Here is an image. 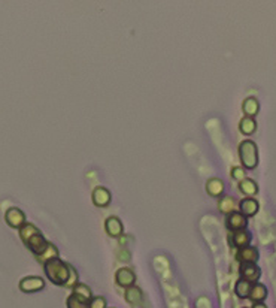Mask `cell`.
<instances>
[{
    "label": "cell",
    "instance_id": "obj_1",
    "mask_svg": "<svg viewBox=\"0 0 276 308\" xmlns=\"http://www.w3.org/2000/svg\"><path fill=\"white\" fill-rule=\"evenodd\" d=\"M20 238L24 242V245L34 253V256H40L46 248H48V241L44 238L42 232L32 223H26L20 229Z\"/></svg>",
    "mask_w": 276,
    "mask_h": 308
},
{
    "label": "cell",
    "instance_id": "obj_2",
    "mask_svg": "<svg viewBox=\"0 0 276 308\" xmlns=\"http://www.w3.org/2000/svg\"><path fill=\"white\" fill-rule=\"evenodd\" d=\"M70 266L69 263L63 262L62 259H51L48 260L46 263H44V269H45V274L48 277V280L57 286H68L69 280H70Z\"/></svg>",
    "mask_w": 276,
    "mask_h": 308
},
{
    "label": "cell",
    "instance_id": "obj_3",
    "mask_svg": "<svg viewBox=\"0 0 276 308\" xmlns=\"http://www.w3.org/2000/svg\"><path fill=\"white\" fill-rule=\"evenodd\" d=\"M238 151H239L240 163L245 169L252 171L258 166V147L254 141L251 139L242 141L238 147Z\"/></svg>",
    "mask_w": 276,
    "mask_h": 308
},
{
    "label": "cell",
    "instance_id": "obj_4",
    "mask_svg": "<svg viewBox=\"0 0 276 308\" xmlns=\"http://www.w3.org/2000/svg\"><path fill=\"white\" fill-rule=\"evenodd\" d=\"M44 287H45V281H44V278L36 277V275L24 277V278L20 281V290L24 292V293H34V292L42 290Z\"/></svg>",
    "mask_w": 276,
    "mask_h": 308
},
{
    "label": "cell",
    "instance_id": "obj_5",
    "mask_svg": "<svg viewBox=\"0 0 276 308\" xmlns=\"http://www.w3.org/2000/svg\"><path fill=\"white\" fill-rule=\"evenodd\" d=\"M239 274H240V278L254 284V283H258L262 277V269L257 263H240Z\"/></svg>",
    "mask_w": 276,
    "mask_h": 308
},
{
    "label": "cell",
    "instance_id": "obj_6",
    "mask_svg": "<svg viewBox=\"0 0 276 308\" xmlns=\"http://www.w3.org/2000/svg\"><path fill=\"white\" fill-rule=\"evenodd\" d=\"M115 283L120 286V287H130V286H134L136 283V274L132 268H127V266H122L116 272H115Z\"/></svg>",
    "mask_w": 276,
    "mask_h": 308
},
{
    "label": "cell",
    "instance_id": "obj_7",
    "mask_svg": "<svg viewBox=\"0 0 276 308\" xmlns=\"http://www.w3.org/2000/svg\"><path fill=\"white\" fill-rule=\"evenodd\" d=\"M228 244L234 248H244V247H248L251 244V233L246 230V229H242V230H234V232H230L228 235Z\"/></svg>",
    "mask_w": 276,
    "mask_h": 308
},
{
    "label": "cell",
    "instance_id": "obj_8",
    "mask_svg": "<svg viewBox=\"0 0 276 308\" xmlns=\"http://www.w3.org/2000/svg\"><path fill=\"white\" fill-rule=\"evenodd\" d=\"M104 230L110 238H121L124 235V224L116 215H110L104 220Z\"/></svg>",
    "mask_w": 276,
    "mask_h": 308
},
{
    "label": "cell",
    "instance_id": "obj_9",
    "mask_svg": "<svg viewBox=\"0 0 276 308\" xmlns=\"http://www.w3.org/2000/svg\"><path fill=\"white\" fill-rule=\"evenodd\" d=\"M246 224H248V218L240 211H234V212H232L226 217V226L232 232L246 229Z\"/></svg>",
    "mask_w": 276,
    "mask_h": 308
},
{
    "label": "cell",
    "instance_id": "obj_10",
    "mask_svg": "<svg viewBox=\"0 0 276 308\" xmlns=\"http://www.w3.org/2000/svg\"><path fill=\"white\" fill-rule=\"evenodd\" d=\"M92 204L98 208H106V206L110 204L112 201V193L109 192V189L103 187V186H97L94 187L92 193Z\"/></svg>",
    "mask_w": 276,
    "mask_h": 308
},
{
    "label": "cell",
    "instance_id": "obj_11",
    "mask_svg": "<svg viewBox=\"0 0 276 308\" xmlns=\"http://www.w3.org/2000/svg\"><path fill=\"white\" fill-rule=\"evenodd\" d=\"M4 220L10 227H15V229H21L27 223L26 215L20 208H9L4 214Z\"/></svg>",
    "mask_w": 276,
    "mask_h": 308
},
{
    "label": "cell",
    "instance_id": "obj_12",
    "mask_svg": "<svg viewBox=\"0 0 276 308\" xmlns=\"http://www.w3.org/2000/svg\"><path fill=\"white\" fill-rule=\"evenodd\" d=\"M258 256H260V254H258L257 247H252V245L239 248V250L236 251V259H238L240 263H257Z\"/></svg>",
    "mask_w": 276,
    "mask_h": 308
},
{
    "label": "cell",
    "instance_id": "obj_13",
    "mask_svg": "<svg viewBox=\"0 0 276 308\" xmlns=\"http://www.w3.org/2000/svg\"><path fill=\"white\" fill-rule=\"evenodd\" d=\"M260 209V204L257 199L254 198H245L239 202V211L248 218V217H254Z\"/></svg>",
    "mask_w": 276,
    "mask_h": 308
},
{
    "label": "cell",
    "instance_id": "obj_14",
    "mask_svg": "<svg viewBox=\"0 0 276 308\" xmlns=\"http://www.w3.org/2000/svg\"><path fill=\"white\" fill-rule=\"evenodd\" d=\"M204 187H206V193L212 198H221L224 193V183L221 178H216V177L209 178Z\"/></svg>",
    "mask_w": 276,
    "mask_h": 308
},
{
    "label": "cell",
    "instance_id": "obj_15",
    "mask_svg": "<svg viewBox=\"0 0 276 308\" xmlns=\"http://www.w3.org/2000/svg\"><path fill=\"white\" fill-rule=\"evenodd\" d=\"M124 299L126 302H128L130 305H139L144 299V292L140 287H138L136 284L134 286H130L126 289L124 292Z\"/></svg>",
    "mask_w": 276,
    "mask_h": 308
},
{
    "label": "cell",
    "instance_id": "obj_16",
    "mask_svg": "<svg viewBox=\"0 0 276 308\" xmlns=\"http://www.w3.org/2000/svg\"><path fill=\"white\" fill-rule=\"evenodd\" d=\"M242 111H244L245 117L256 118V115L260 112V102H258V99L254 98V96L246 98V99L242 102Z\"/></svg>",
    "mask_w": 276,
    "mask_h": 308
},
{
    "label": "cell",
    "instance_id": "obj_17",
    "mask_svg": "<svg viewBox=\"0 0 276 308\" xmlns=\"http://www.w3.org/2000/svg\"><path fill=\"white\" fill-rule=\"evenodd\" d=\"M239 190L246 198H252L258 193V184L252 178H245L239 183Z\"/></svg>",
    "mask_w": 276,
    "mask_h": 308
},
{
    "label": "cell",
    "instance_id": "obj_18",
    "mask_svg": "<svg viewBox=\"0 0 276 308\" xmlns=\"http://www.w3.org/2000/svg\"><path fill=\"white\" fill-rule=\"evenodd\" d=\"M266 298H268V289H266V286L262 284V283H254V284H252V289H251V293H250V299L252 301V304L264 302Z\"/></svg>",
    "mask_w": 276,
    "mask_h": 308
},
{
    "label": "cell",
    "instance_id": "obj_19",
    "mask_svg": "<svg viewBox=\"0 0 276 308\" xmlns=\"http://www.w3.org/2000/svg\"><path fill=\"white\" fill-rule=\"evenodd\" d=\"M236 206H238V204H236V199L233 198V196H221L220 199H218V209L222 212V214H232V212H234L236 211Z\"/></svg>",
    "mask_w": 276,
    "mask_h": 308
},
{
    "label": "cell",
    "instance_id": "obj_20",
    "mask_svg": "<svg viewBox=\"0 0 276 308\" xmlns=\"http://www.w3.org/2000/svg\"><path fill=\"white\" fill-rule=\"evenodd\" d=\"M239 130H240V133H244L245 136H250V135L256 133V130H257V121H256V118L244 117V118L239 121Z\"/></svg>",
    "mask_w": 276,
    "mask_h": 308
},
{
    "label": "cell",
    "instance_id": "obj_21",
    "mask_svg": "<svg viewBox=\"0 0 276 308\" xmlns=\"http://www.w3.org/2000/svg\"><path fill=\"white\" fill-rule=\"evenodd\" d=\"M251 289H252V283L244 280V278H239L234 284V293L242 298V299H246L250 298V293H251Z\"/></svg>",
    "mask_w": 276,
    "mask_h": 308
},
{
    "label": "cell",
    "instance_id": "obj_22",
    "mask_svg": "<svg viewBox=\"0 0 276 308\" xmlns=\"http://www.w3.org/2000/svg\"><path fill=\"white\" fill-rule=\"evenodd\" d=\"M72 295L78 296L80 299H82V301H86V302H88V304L92 302V299L94 298V296H92V289H90L87 284H84V283H78V284L74 287Z\"/></svg>",
    "mask_w": 276,
    "mask_h": 308
},
{
    "label": "cell",
    "instance_id": "obj_23",
    "mask_svg": "<svg viewBox=\"0 0 276 308\" xmlns=\"http://www.w3.org/2000/svg\"><path fill=\"white\" fill-rule=\"evenodd\" d=\"M58 257V250H57V247L54 245V244H48V248L40 254V256H38L36 259L40 262V263H46L48 260H51V259H57Z\"/></svg>",
    "mask_w": 276,
    "mask_h": 308
},
{
    "label": "cell",
    "instance_id": "obj_24",
    "mask_svg": "<svg viewBox=\"0 0 276 308\" xmlns=\"http://www.w3.org/2000/svg\"><path fill=\"white\" fill-rule=\"evenodd\" d=\"M66 305H68V308H90V304H88V302L80 299V298L75 296V295H69V296H68Z\"/></svg>",
    "mask_w": 276,
    "mask_h": 308
},
{
    "label": "cell",
    "instance_id": "obj_25",
    "mask_svg": "<svg viewBox=\"0 0 276 308\" xmlns=\"http://www.w3.org/2000/svg\"><path fill=\"white\" fill-rule=\"evenodd\" d=\"M232 177L236 180V181H242V180H245L246 177H245V169L242 168V166H233L232 168Z\"/></svg>",
    "mask_w": 276,
    "mask_h": 308
},
{
    "label": "cell",
    "instance_id": "obj_26",
    "mask_svg": "<svg viewBox=\"0 0 276 308\" xmlns=\"http://www.w3.org/2000/svg\"><path fill=\"white\" fill-rule=\"evenodd\" d=\"M106 298L104 296H94L90 302V308H106Z\"/></svg>",
    "mask_w": 276,
    "mask_h": 308
},
{
    "label": "cell",
    "instance_id": "obj_27",
    "mask_svg": "<svg viewBox=\"0 0 276 308\" xmlns=\"http://www.w3.org/2000/svg\"><path fill=\"white\" fill-rule=\"evenodd\" d=\"M252 308H268V305L264 302H257V304L252 305Z\"/></svg>",
    "mask_w": 276,
    "mask_h": 308
},
{
    "label": "cell",
    "instance_id": "obj_28",
    "mask_svg": "<svg viewBox=\"0 0 276 308\" xmlns=\"http://www.w3.org/2000/svg\"><path fill=\"white\" fill-rule=\"evenodd\" d=\"M110 308H114V307H110Z\"/></svg>",
    "mask_w": 276,
    "mask_h": 308
}]
</instances>
